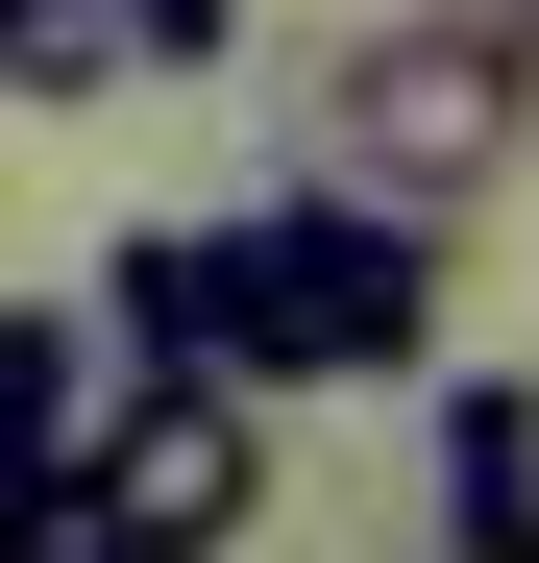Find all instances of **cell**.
I'll return each mask as SVG.
<instances>
[{"mask_svg":"<svg viewBox=\"0 0 539 563\" xmlns=\"http://www.w3.org/2000/svg\"><path fill=\"white\" fill-rule=\"evenodd\" d=\"M319 172L393 221H466L539 172V0H393L319 49Z\"/></svg>","mask_w":539,"mask_h":563,"instance_id":"2","label":"cell"},{"mask_svg":"<svg viewBox=\"0 0 539 563\" xmlns=\"http://www.w3.org/2000/svg\"><path fill=\"white\" fill-rule=\"evenodd\" d=\"M245 515H270V393L123 367V393L74 417V539L99 563H245Z\"/></svg>","mask_w":539,"mask_h":563,"instance_id":"3","label":"cell"},{"mask_svg":"<svg viewBox=\"0 0 539 563\" xmlns=\"http://www.w3.org/2000/svg\"><path fill=\"white\" fill-rule=\"evenodd\" d=\"M147 74V0H0V99H123Z\"/></svg>","mask_w":539,"mask_h":563,"instance_id":"6","label":"cell"},{"mask_svg":"<svg viewBox=\"0 0 539 563\" xmlns=\"http://www.w3.org/2000/svg\"><path fill=\"white\" fill-rule=\"evenodd\" d=\"M245 49V0H147V74H221Z\"/></svg>","mask_w":539,"mask_h":563,"instance_id":"8","label":"cell"},{"mask_svg":"<svg viewBox=\"0 0 539 563\" xmlns=\"http://www.w3.org/2000/svg\"><path fill=\"white\" fill-rule=\"evenodd\" d=\"M417 563H539V393H515V367L441 393V539Z\"/></svg>","mask_w":539,"mask_h":563,"instance_id":"4","label":"cell"},{"mask_svg":"<svg viewBox=\"0 0 539 563\" xmlns=\"http://www.w3.org/2000/svg\"><path fill=\"white\" fill-rule=\"evenodd\" d=\"M221 295H197V367L221 393H393V367H441V221L393 197H270V221H197Z\"/></svg>","mask_w":539,"mask_h":563,"instance_id":"1","label":"cell"},{"mask_svg":"<svg viewBox=\"0 0 539 563\" xmlns=\"http://www.w3.org/2000/svg\"><path fill=\"white\" fill-rule=\"evenodd\" d=\"M197 295H221V245H197V221H123L74 319H99V367H197Z\"/></svg>","mask_w":539,"mask_h":563,"instance_id":"5","label":"cell"},{"mask_svg":"<svg viewBox=\"0 0 539 563\" xmlns=\"http://www.w3.org/2000/svg\"><path fill=\"white\" fill-rule=\"evenodd\" d=\"M99 417V319H0V465H74Z\"/></svg>","mask_w":539,"mask_h":563,"instance_id":"7","label":"cell"}]
</instances>
